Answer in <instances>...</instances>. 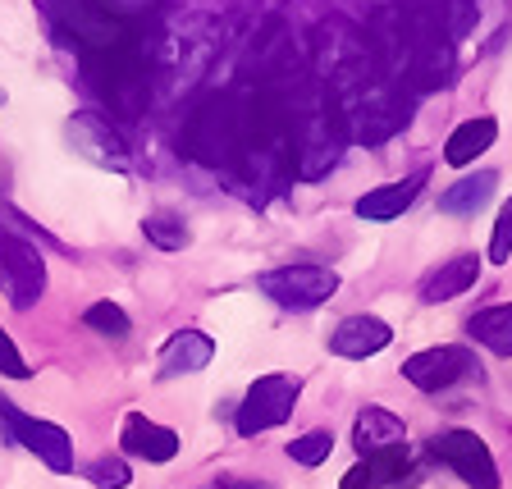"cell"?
<instances>
[{
    "label": "cell",
    "mask_w": 512,
    "mask_h": 489,
    "mask_svg": "<svg viewBox=\"0 0 512 489\" xmlns=\"http://www.w3.org/2000/svg\"><path fill=\"white\" fill-rule=\"evenodd\" d=\"M0 439L23 444L28 453H37L51 471H74V439L64 435L55 421H37V416L19 412L14 398H5V394H0Z\"/></svg>",
    "instance_id": "cell-1"
},
{
    "label": "cell",
    "mask_w": 512,
    "mask_h": 489,
    "mask_svg": "<svg viewBox=\"0 0 512 489\" xmlns=\"http://www.w3.org/2000/svg\"><path fill=\"white\" fill-rule=\"evenodd\" d=\"M298 394H302V380L298 375H261V380L247 389V398L238 403V416L234 426L238 435H261V430H275L284 426L293 407H298Z\"/></svg>",
    "instance_id": "cell-2"
},
{
    "label": "cell",
    "mask_w": 512,
    "mask_h": 489,
    "mask_svg": "<svg viewBox=\"0 0 512 489\" xmlns=\"http://www.w3.org/2000/svg\"><path fill=\"white\" fill-rule=\"evenodd\" d=\"M256 288L288 311H311L339 293V275L330 266H279L256 279Z\"/></svg>",
    "instance_id": "cell-3"
},
{
    "label": "cell",
    "mask_w": 512,
    "mask_h": 489,
    "mask_svg": "<svg viewBox=\"0 0 512 489\" xmlns=\"http://www.w3.org/2000/svg\"><path fill=\"white\" fill-rule=\"evenodd\" d=\"M0 293L10 298L14 311H28V307L42 302V293H46V256H42V247L0 234Z\"/></svg>",
    "instance_id": "cell-4"
},
{
    "label": "cell",
    "mask_w": 512,
    "mask_h": 489,
    "mask_svg": "<svg viewBox=\"0 0 512 489\" xmlns=\"http://www.w3.org/2000/svg\"><path fill=\"white\" fill-rule=\"evenodd\" d=\"M430 453L444 462L462 485L471 489H499V467H494V453L485 448V439L476 430H444V435L430 439Z\"/></svg>",
    "instance_id": "cell-5"
},
{
    "label": "cell",
    "mask_w": 512,
    "mask_h": 489,
    "mask_svg": "<svg viewBox=\"0 0 512 489\" xmlns=\"http://www.w3.org/2000/svg\"><path fill=\"white\" fill-rule=\"evenodd\" d=\"M471 371H476V357H471L467 348H426V352H416V357L403 362V375L421 389V394H439L448 384L467 380Z\"/></svg>",
    "instance_id": "cell-6"
},
{
    "label": "cell",
    "mask_w": 512,
    "mask_h": 489,
    "mask_svg": "<svg viewBox=\"0 0 512 489\" xmlns=\"http://www.w3.org/2000/svg\"><path fill=\"white\" fill-rule=\"evenodd\" d=\"M69 142H74L78 156H87L92 165H106V170H128V147L115 128L96 110H83V115L69 119Z\"/></svg>",
    "instance_id": "cell-7"
},
{
    "label": "cell",
    "mask_w": 512,
    "mask_h": 489,
    "mask_svg": "<svg viewBox=\"0 0 512 489\" xmlns=\"http://www.w3.org/2000/svg\"><path fill=\"white\" fill-rule=\"evenodd\" d=\"M119 444H124V453H133V458H142V462H170V458H179V435H174L170 426L151 421V416H142V412L124 416Z\"/></svg>",
    "instance_id": "cell-8"
},
{
    "label": "cell",
    "mask_w": 512,
    "mask_h": 489,
    "mask_svg": "<svg viewBox=\"0 0 512 489\" xmlns=\"http://www.w3.org/2000/svg\"><path fill=\"white\" fill-rule=\"evenodd\" d=\"M480 279V256L476 252H458L448 256V261H439L435 270H426V279H421V302H453L462 298L471 284Z\"/></svg>",
    "instance_id": "cell-9"
},
{
    "label": "cell",
    "mask_w": 512,
    "mask_h": 489,
    "mask_svg": "<svg viewBox=\"0 0 512 489\" xmlns=\"http://www.w3.org/2000/svg\"><path fill=\"white\" fill-rule=\"evenodd\" d=\"M389 339H394V330H389L380 316H348V320H339V330L330 334V348L339 352V357H375V352L389 348Z\"/></svg>",
    "instance_id": "cell-10"
},
{
    "label": "cell",
    "mask_w": 512,
    "mask_h": 489,
    "mask_svg": "<svg viewBox=\"0 0 512 489\" xmlns=\"http://www.w3.org/2000/svg\"><path fill=\"white\" fill-rule=\"evenodd\" d=\"M215 357V339L202 330H179L174 339H165L160 348V375H192V371H206Z\"/></svg>",
    "instance_id": "cell-11"
},
{
    "label": "cell",
    "mask_w": 512,
    "mask_h": 489,
    "mask_svg": "<svg viewBox=\"0 0 512 489\" xmlns=\"http://www.w3.org/2000/svg\"><path fill=\"white\" fill-rule=\"evenodd\" d=\"M403 439H407V426L394 412H384V407H366L352 421V444H357L362 458L366 453H380V448H403Z\"/></svg>",
    "instance_id": "cell-12"
},
{
    "label": "cell",
    "mask_w": 512,
    "mask_h": 489,
    "mask_svg": "<svg viewBox=\"0 0 512 489\" xmlns=\"http://www.w3.org/2000/svg\"><path fill=\"white\" fill-rule=\"evenodd\" d=\"M421 183H426V174H412V179L384 183V188H375V192H366V197H357V215H362V220H371V224L398 220V215H403L407 206L416 202Z\"/></svg>",
    "instance_id": "cell-13"
},
{
    "label": "cell",
    "mask_w": 512,
    "mask_h": 489,
    "mask_svg": "<svg viewBox=\"0 0 512 489\" xmlns=\"http://www.w3.org/2000/svg\"><path fill=\"white\" fill-rule=\"evenodd\" d=\"M403 471H407V444L380 448V453H366V458L339 480V489H384V485H394Z\"/></svg>",
    "instance_id": "cell-14"
},
{
    "label": "cell",
    "mask_w": 512,
    "mask_h": 489,
    "mask_svg": "<svg viewBox=\"0 0 512 489\" xmlns=\"http://www.w3.org/2000/svg\"><path fill=\"white\" fill-rule=\"evenodd\" d=\"M494 138H499V124H494L490 115H480V119H467L462 128H453V138L444 142V160L448 165H471L476 156H485V151L494 147Z\"/></svg>",
    "instance_id": "cell-15"
},
{
    "label": "cell",
    "mask_w": 512,
    "mask_h": 489,
    "mask_svg": "<svg viewBox=\"0 0 512 489\" xmlns=\"http://www.w3.org/2000/svg\"><path fill=\"white\" fill-rule=\"evenodd\" d=\"M494 183H499L494 170H480V174H471V179L448 183V188L439 192V211L444 215H476L480 206L494 197Z\"/></svg>",
    "instance_id": "cell-16"
},
{
    "label": "cell",
    "mask_w": 512,
    "mask_h": 489,
    "mask_svg": "<svg viewBox=\"0 0 512 489\" xmlns=\"http://www.w3.org/2000/svg\"><path fill=\"white\" fill-rule=\"evenodd\" d=\"M467 334L476 343H485L490 352H499V357H512V302L476 311V316L467 320Z\"/></svg>",
    "instance_id": "cell-17"
},
{
    "label": "cell",
    "mask_w": 512,
    "mask_h": 489,
    "mask_svg": "<svg viewBox=\"0 0 512 489\" xmlns=\"http://www.w3.org/2000/svg\"><path fill=\"white\" fill-rule=\"evenodd\" d=\"M142 229H147V238H151L156 247H165V252H174V247L188 243V224H183L174 211H156V215H147V220H142Z\"/></svg>",
    "instance_id": "cell-18"
},
{
    "label": "cell",
    "mask_w": 512,
    "mask_h": 489,
    "mask_svg": "<svg viewBox=\"0 0 512 489\" xmlns=\"http://www.w3.org/2000/svg\"><path fill=\"white\" fill-rule=\"evenodd\" d=\"M83 320H87V330L106 334V339H128V330H133L124 307H115V302H92V307L83 311Z\"/></svg>",
    "instance_id": "cell-19"
},
{
    "label": "cell",
    "mask_w": 512,
    "mask_h": 489,
    "mask_svg": "<svg viewBox=\"0 0 512 489\" xmlns=\"http://www.w3.org/2000/svg\"><path fill=\"white\" fill-rule=\"evenodd\" d=\"M330 453H334V435H330V430H307L302 439H293V444H288V458L302 462V467H320Z\"/></svg>",
    "instance_id": "cell-20"
},
{
    "label": "cell",
    "mask_w": 512,
    "mask_h": 489,
    "mask_svg": "<svg viewBox=\"0 0 512 489\" xmlns=\"http://www.w3.org/2000/svg\"><path fill=\"white\" fill-rule=\"evenodd\" d=\"M0 224H5V229H10V238H23V243H46V247H55V238L51 234H42V229H37V224H28L23 220L19 211H14L10 202H0Z\"/></svg>",
    "instance_id": "cell-21"
},
{
    "label": "cell",
    "mask_w": 512,
    "mask_h": 489,
    "mask_svg": "<svg viewBox=\"0 0 512 489\" xmlns=\"http://www.w3.org/2000/svg\"><path fill=\"white\" fill-rule=\"evenodd\" d=\"M508 256H512V197L503 202L499 220H494V238H490V261L494 266H503Z\"/></svg>",
    "instance_id": "cell-22"
},
{
    "label": "cell",
    "mask_w": 512,
    "mask_h": 489,
    "mask_svg": "<svg viewBox=\"0 0 512 489\" xmlns=\"http://www.w3.org/2000/svg\"><path fill=\"white\" fill-rule=\"evenodd\" d=\"M128 467L119 458H96L92 462V485L96 489H128Z\"/></svg>",
    "instance_id": "cell-23"
},
{
    "label": "cell",
    "mask_w": 512,
    "mask_h": 489,
    "mask_svg": "<svg viewBox=\"0 0 512 489\" xmlns=\"http://www.w3.org/2000/svg\"><path fill=\"white\" fill-rule=\"evenodd\" d=\"M0 375H10V380H28L32 366L23 362V352L14 348V339L5 330H0Z\"/></svg>",
    "instance_id": "cell-24"
},
{
    "label": "cell",
    "mask_w": 512,
    "mask_h": 489,
    "mask_svg": "<svg viewBox=\"0 0 512 489\" xmlns=\"http://www.w3.org/2000/svg\"><path fill=\"white\" fill-rule=\"evenodd\" d=\"M220 489H270V485H261V480H247V476H224Z\"/></svg>",
    "instance_id": "cell-25"
}]
</instances>
